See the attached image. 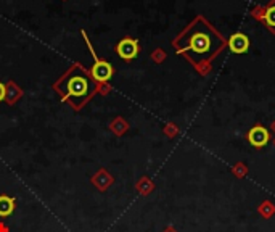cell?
Returning <instances> with one entry per match:
<instances>
[{"instance_id": "cell-1", "label": "cell", "mask_w": 275, "mask_h": 232, "mask_svg": "<svg viewBox=\"0 0 275 232\" xmlns=\"http://www.w3.org/2000/svg\"><path fill=\"white\" fill-rule=\"evenodd\" d=\"M55 89L63 100H68L74 108H81L95 94L97 82L90 71L78 63L61 76V79L55 84Z\"/></svg>"}, {"instance_id": "cell-2", "label": "cell", "mask_w": 275, "mask_h": 232, "mask_svg": "<svg viewBox=\"0 0 275 232\" xmlns=\"http://www.w3.org/2000/svg\"><path fill=\"white\" fill-rule=\"evenodd\" d=\"M177 47L180 53H188V57L198 61L209 57L212 49V37L204 28H192L182 37H179Z\"/></svg>"}, {"instance_id": "cell-3", "label": "cell", "mask_w": 275, "mask_h": 232, "mask_svg": "<svg viewBox=\"0 0 275 232\" xmlns=\"http://www.w3.org/2000/svg\"><path fill=\"white\" fill-rule=\"evenodd\" d=\"M82 36H84V39H86V42H87V45H89L90 55L94 57V65H92V69H90L92 77H94L95 81H100V82L110 81L111 77H113V74H114V68H113V65L110 63V61L98 58V57H97V53L94 52V47H92L90 41L87 39V34L84 33V31H82Z\"/></svg>"}, {"instance_id": "cell-4", "label": "cell", "mask_w": 275, "mask_h": 232, "mask_svg": "<svg viewBox=\"0 0 275 232\" xmlns=\"http://www.w3.org/2000/svg\"><path fill=\"white\" fill-rule=\"evenodd\" d=\"M116 52L122 60H134L139 55V42H137V39L124 37L118 42Z\"/></svg>"}, {"instance_id": "cell-5", "label": "cell", "mask_w": 275, "mask_h": 232, "mask_svg": "<svg viewBox=\"0 0 275 232\" xmlns=\"http://www.w3.org/2000/svg\"><path fill=\"white\" fill-rule=\"evenodd\" d=\"M270 141V134L264 126H254L253 129L248 133V142L256 147V149H261V147H265Z\"/></svg>"}, {"instance_id": "cell-6", "label": "cell", "mask_w": 275, "mask_h": 232, "mask_svg": "<svg viewBox=\"0 0 275 232\" xmlns=\"http://www.w3.org/2000/svg\"><path fill=\"white\" fill-rule=\"evenodd\" d=\"M228 49L233 53H246L249 50V39L243 33H235L228 39Z\"/></svg>"}, {"instance_id": "cell-7", "label": "cell", "mask_w": 275, "mask_h": 232, "mask_svg": "<svg viewBox=\"0 0 275 232\" xmlns=\"http://www.w3.org/2000/svg\"><path fill=\"white\" fill-rule=\"evenodd\" d=\"M13 211H15V200L7 195L0 197V218L10 216Z\"/></svg>"}, {"instance_id": "cell-8", "label": "cell", "mask_w": 275, "mask_h": 232, "mask_svg": "<svg viewBox=\"0 0 275 232\" xmlns=\"http://www.w3.org/2000/svg\"><path fill=\"white\" fill-rule=\"evenodd\" d=\"M264 18H265V23L269 25L270 28L275 29V4L270 5L269 9L265 10V15H264Z\"/></svg>"}, {"instance_id": "cell-9", "label": "cell", "mask_w": 275, "mask_h": 232, "mask_svg": "<svg viewBox=\"0 0 275 232\" xmlns=\"http://www.w3.org/2000/svg\"><path fill=\"white\" fill-rule=\"evenodd\" d=\"M5 97H7V87L0 82V102H4Z\"/></svg>"}]
</instances>
